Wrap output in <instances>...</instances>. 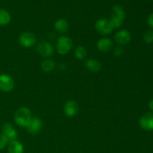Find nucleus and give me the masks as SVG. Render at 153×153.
<instances>
[{
  "label": "nucleus",
  "mask_w": 153,
  "mask_h": 153,
  "mask_svg": "<svg viewBox=\"0 0 153 153\" xmlns=\"http://www.w3.org/2000/svg\"><path fill=\"white\" fill-rule=\"evenodd\" d=\"M139 125L145 131H153V112L143 114L139 120Z\"/></svg>",
  "instance_id": "nucleus-8"
},
{
  "label": "nucleus",
  "mask_w": 153,
  "mask_h": 153,
  "mask_svg": "<svg viewBox=\"0 0 153 153\" xmlns=\"http://www.w3.org/2000/svg\"><path fill=\"white\" fill-rule=\"evenodd\" d=\"M55 61L51 59H45L41 63V69L45 73H50L55 69Z\"/></svg>",
  "instance_id": "nucleus-17"
},
{
  "label": "nucleus",
  "mask_w": 153,
  "mask_h": 153,
  "mask_svg": "<svg viewBox=\"0 0 153 153\" xmlns=\"http://www.w3.org/2000/svg\"><path fill=\"white\" fill-rule=\"evenodd\" d=\"M123 49L121 46H117L114 49V55L117 57L120 56V55H123Z\"/></svg>",
  "instance_id": "nucleus-22"
},
{
  "label": "nucleus",
  "mask_w": 153,
  "mask_h": 153,
  "mask_svg": "<svg viewBox=\"0 0 153 153\" xmlns=\"http://www.w3.org/2000/svg\"><path fill=\"white\" fill-rule=\"evenodd\" d=\"M147 22H148V25H149V27L153 28V13L149 14V17H148L147 19Z\"/></svg>",
  "instance_id": "nucleus-23"
},
{
  "label": "nucleus",
  "mask_w": 153,
  "mask_h": 153,
  "mask_svg": "<svg viewBox=\"0 0 153 153\" xmlns=\"http://www.w3.org/2000/svg\"><path fill=\"white\" fill-rule=\"evenodd\" d=\"M95 28L97 32L102 35L110 34L114 29L110 19H106V18L98 19L95 23Z\"/></svg>",
  "instance_id": "nucleus-4"
},
{
  "label": "nucleus",
  "mask_w": 153,
  "mask_h": 153,
  "mask_svg": "<svg viewBox=\"0 0 153 153\" xmlns=\"http://www.w3.org/2000/svg\"><path fill=\"white\" fill-rule=\"evenodd\" d=\"M97 46L98 50L100 52H108L113 47V42H112L111 39L108 38V37H102L97 41Z\"/></svg>",
  "instance_id": "nucleus-13"
},
{
  "label": "nucleus",
  "mask_w": 153,
  "mask_h": 153,
  "mask_svg": "<svg viewBox=\"0 0 153 153\" xmlns=\"http://www.w3.org/2000/svg\"><path fill=\"white\" fill-rule=\"evenodd\" d=\"M131 33L126 29H122L118 31L114 37L115 41L120 46L128 44L131 41Z\"/></svg>",
  "instance_id": "nucleus-10"
},
{
  "label": "nucleus",
  "mask_w": 153,
  "mask_h": 153,
  "mask_svg": "<svg viewBox=\"0 0 153 153\" xmlns=\"http://www.w3.org/2000/svg\"><path fill=\"white\" fill-rule=\"evenodd\" d=\"M79 105L75 100H68L64 105V114L66 116L69 117H73L77 115V114L79 113Z\"/></svg>",
  "instance_id": "nucleus-11"
},
{
  "label": "nucleus",
  "mask_w": 153,
  "mask_h": 153,
  "mask_svg": "<svg viewBox=\"0 0 153 153\" xmlns=\"http://www.w3.org/2000/svg\"><path fill=\"white\" fill-rule=\"evenodd\" d=\"M143 39L144 42L148 44L153 43V31L152 30H147L146 32L143 34Z\"/></svg>",
  "instance_id": "nucleus-20"
},
{
  "label": "nucleus",
  "mask_w": 153,
  "mask_h": 153,
  "mask_svg": "<svg viewBox=\"0 0 153 153\" xmlns=\"http://www.w3.org/2000/svg\"><path fill=\"white\" fill-rule=\"evenodd\" d=\"M37 52L42 57L48 58L54 54V47L51 43L46 41H42L37 44Z\"/></svg>",
  "instance_id": "nucleus-7"
},
{
  "label": "nucleus",
  "mask_w": 153,
  "mask_h": 153,
  "mask_svg": "<svg viewBox=\"0 0 153 153\" xmlns=\"http://www.w3.org/2000/svg\"><path fill=\"white\" fill-rule=\"evenodd\" d=\"M32 119L31 110L26 107H22L18 109L14 114V121L19 126L27 128Z\"/></svg>",
  "instance_id": "nucleus-1"
},
{
  "label": "nucleus",
  "mask_w": 153,
  "mask_h": 153,
  "mask_svg": "<svg viewBox=\"0 0 153 153\" xmlns=\"http://www.w3.org/2000/svg\"><path fill=\"white\" fill-rule=\"evenodd\" d=\"M126 13L123 7L120 5H114L112 7V14L110 18L114 28H119L123 24V21L125 19Z\"/></svg>",
  "instance_id": "nucleus-2"
},
{
  "label": "nucleus",
  "mask_w": 153,
  "mask_h": 153,
  "mask_svg": "<svg viewBox=\"0 0 153 153\" xmlns=\"http://www.w3.org/2000/svg\"><path fill=\"white\" fill-rule=\"evenodd\" d=\"M43 127V122L39 117H32L31 122L27 126V130L28 132L31 134H37L40 131Z\"/></svg>",
  "instance_id": "nucleus-12"
},
{
  "label": "nucleus",
  "mask_w": 153,
  "mask_h": 153,
  "mask_svg": "<svg viewBox=\"0 0 153 153\" xmlns=\"http://www.w3.org/2000/svg\"><path fill=\"white\" fill-rule=\"evenodd\" d=\"M73 46V40L67 36H61L57 40L56 49L60 55H67Z\"/></svg>",
  "instance_id": "nucleus-3"
},
{
  "label": "nucleus",
  "mask_w": 153,
  "mask_h": 153,
  "mask_svg": "<svg viewBox=\"0 0 153 153\" xmlns=\"http://www.w3.org/2000/svg\"><path fill=\"white\" fill-rule=\"evenodd\" d=\"M148 107L150 109L151 112H153V99L151 100L149 102V104H148Z\"/></svg>",
  "instance_id": "nucleus-24"
},
{
  "label": "nucleus",
  "mask_w": 153,
  "mask_h": 153,
  "mask_svg": "<svg viewBox=\"0 0 153 153\" xmlns=\"http://www.w3.org/2000/svg\"><path fill=\"white\" fill-rule=\"evenodd\" d=\"M7 152H8V153H23V145L18 140H14L8 142Z\"/></svg>",
  "instance_id": "nucleus-14"
},
{
  "label": "nucleus",
  "mask_w": 153,
  "mask_h": 153,
  "mask_svg": "<svg viewBox=\"0 0 153 153\" xmlns=\"http://www.w3.org/2000/svg\"><path fill=\"white\" fill-rule=\"evenodd\" d=\"M1 134H4L9 142L16 140L18 133L10 123H5L1 127Z\"/></svg>",
  "instance_id": "nucleus-9"
},
{
  "label": "nucleus",
  "mask_w": 153,
  "mask_h": 153,
  "mask_svg": "<svg viewBox=\"0 0 153 153\" xmlns=\"http://www.w3.org/2000/svg\"><path fill=\"white\" fill-rule=\"evenodd\" d=\"M54 27H55V29L58 33H60V34H64V33H66L68 31L69 23L65 19L61 18V19H58L55 21Z\"/></svg>",
  "instance_id": "nucleus-16"
},
{
  "label": "nucleus",
  "mask_w": 153,
  "mask_h": 153,
  "mask_svg": "<svg viewBox=\"0 0 153 153\" xmlns=\"http://www.w3.org/2000/svg\"><path fill=\"white\" fill-rule=\"evenodd\" d=\"M87 56V50L84 46H78L75 49V57L78 60H83Z\"/></svg>",
  "instance_id": "nucleus-19"
},
{
  "label": "nucleus",
  "mask_w": 153,
  "mask_h": 153,
  "mask_svg": "<svg viewBox=\"0 0 153 153\" xmlns=\"http://www.w3.org/2000/svg\"><path fill=\"white\" fill-rule=\"evenodd\" d=\"M10 15L8 12L4 9L0 8V25H6L10 23Z\"/></svg>",
  "instance_id": "nucleus-18"
},
{
  "label": "nucleus",
  "mask_w": 153,
  "mask_h": 153,
  "mask_svg": "<svg viewBox=\"0 0 153 153\" xmlns=\"http://www.w3.org/2000/svg\"><path fill=\"white\" fill-rule=\"evenodd\" d=\"M19 42L22 46L25 48H31L37 42V37L32 32L25 31L19 37Z\"/></svg>",
  "instance_id": "nucleus-5"
},
{
  "label": "nucleus",
  "mask_w": 153,
  "mask_h": 153,
  "mask_svg": "<svg viewBox=\"0 0 153 153\" xmlns=\"http://www.w3.org/2000/svg\"><path fill=\"white\" fill-rule=\"evenodd\" d=\"M8 140L6 138L5 136L3 134H0V150L4 149L7 144H8Z\"/></svg>",
  "instance_id": "nucleus-21"
},
{
  "label": "nucleus",
  "mask_w": 153,
  "mask_h": 153,
  "mask_svg": "<svg viewBox=\"0 0 153 153\" xmlns=\"http://www.w3.org/2000/svg\"><path fill=\"white\" fill-rule=\"evenodd\" d=\"M85 67L89 71L92 73H97L101 69V63L97 59L89 58L85 61Z\"/></svg>",
  "instance_id": "nucleus-15"
},
{
  "label": "nucleus",
  "mask_w": 153,
  "mask_h": 153,
  "mask_svg": "<svg viewBox=\"0 0 153 153\" xmlns=\"http://www.w3.org/2000/svg\"><path fill=\"white\" fill-rule=\"evenodd\" d=\"M14 88V81L13 78L7 74L0 75V91L10 92Z\"/></svg>",
  "instance_id": "nucleus-6"
}]
</instances>
